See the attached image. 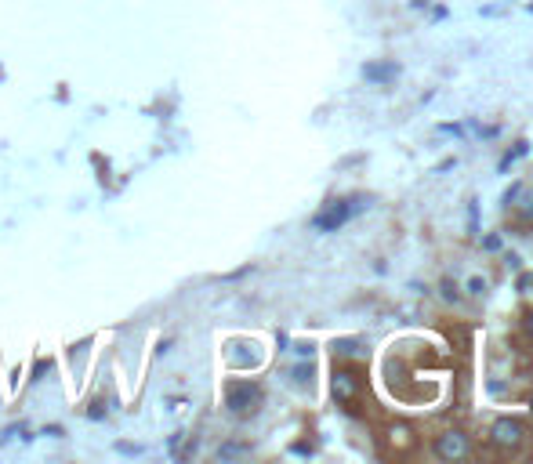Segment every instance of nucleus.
Segmentation results:
<instances>
[{
    "instance_id": "nucleus-1",
    "label": "nucleus",
    "mask_w": 533,
    "mask_h": 464,
    "mask_svg": "<svg viewBox=\"0 0 533 464\" xmlns=\"http://www.w3.org/2000/svg\"><path fill=\"white\" fill-rule=\"evenodd\" d=\"M363 388H367V381H363V370L359 367H334L330 392H334V399H338L349 414H356L359 403H363Z\"/></svg>"
},
{
    "instance_id": "nucleus-2",
    "label": "nucleus",
    "mask_w": 533,
    "mask_h": 464,
    "mask_svg": "<svg viewBox=\"0 0 533 464\" xmlns=\"http://www.w3.org/2000/svg\"><path fill=\"white\" fill-rule=\"evenodd\" d=\"M367 203L359 200H330L323 203V211H316V218H312V229L316 232H338L341 225H349L352 218H356L359 211H363Z\"/></svg>"
},
{
    "instance_id": "nucleus-3",
    "label": "nucleus",
    "mask_w": 533,
    "mask_h": 464,
    "mask_svg": "<svg viewBox=\"0 0 533 464\" xmlns=\"http://www.w3.org/2000/svg\"><path fill=\"white\" fill-rule=\"evenodd\" d=\"M262 399H265L262 385H254V381H233V385L225 388V406L236 417H251L262 406Z\"/></svg>"
},
{
    "instance_id": "nucleus-4",
    "label": "nucleus",
    "mask_w": 533,
    "mask_h": 464,
    "mask_svg": "<svg viewBox=\"0 0 533 464\" xmlns=\"http://www.w3.org/2000/svg\"><path fill=\"white\" fill-rule=\"evenodd\" d=\"M490 443H494V450H501V454H515V450H523V443H526V425L519 417H497L494 425H490Z\"/></svg>"
},
{
    "instance_id": "nucleus-5",
    "label": "nucleus",
    "mask_w": 533,
    "mask_h": 464,
    "mask_svg": "<svg viewBox=\"0 0 533 464\" xmlns=\"http://www.w3.org/2000/svg\"><path fill=\"white\" fill-rule=\"evenodd\" d=\"M432 454L439 461H465L472 454V443H468V435L461 428H446V432L436 435V443H432Z\"/></svg>"
},
{
    "instance_id": "nucleus-6",
    "label": "nucleus",
    "mask_w": 533,
    "mask_h": 464,
    "mask_svg": "<svg viewBox=\"0 0 533 464\" xmlns=\"http://www.w3.org/2000/svg\"><path fill=\"white\" fill-rule=\"evenodd\" d=\"M385 443L392 454L403 457V454H410V450H417V432L407 421H392V425L385 428Z\"/></svg>"
},
{
    "instance_id": "nucleus-7",
    "label": "nucleus",
    "mask_w": 533,
    "mask_h": 464,
    "mask_svg": "<svg viewBox=\"0 0 533 464\" xmlns=\"http://www.w3.org/2000/svg\"><path fill=\"white\" fill-rule=\"evenodd\" d=\"M363 77H367L370 84H388V80L399 77V66L392 58H385V62H367V66H363Z\"/></svg>"
},
{
    "instance_id": "nucleus-8",
    "label": "nucleus",
    "mask_w": 533,
    "mask_h": 464,
    "mask_svg": "<svg viewBox=\"0 0 533 464\" xmlns=\"http://www.w3.org/2000/svg\"><path fill=\"white\" fill-rule=\"evenodd\" d=\"M526 153H530V145H526V142H519L515 149H508V153L501 156V174L508 171V167H512L515 160H519V156H526Z\"/></svg>"
},
{
    "instance_id": "nucleus-9",
    "label": "nucleus",
    "mask_w": 533,
    "mask_h": 464,
    "mask_svg": "<svg viewBox=\"0 0 533 464\" xmlns=\"http://www.w3.org/2000/svg\"><path fill=\"white\" fill-rule=\"evenodd\" d=\"M334 352H338V356H363V341L345 338V341H338V345H334Z\"/></svg>"
},
{
    "instance_id": "nucleus-10",
    "label": "nucleus",
    "mask_w": 533,
    "mask_h": 464,
    "mask_svg": "<svg viewBox=\"0 0 533 464\" xmlns=\"http://www.w3.org/2000/svg\"><path fill=\"white\" fill-rule=\"evenodd\" d=\"M291 381H294V385H312V363H301V367H294Z\"/></svg>"
},
{
    "instance_id": "nucleus-11",
    "label": "nucleus",
    "mask_w": 533,
    "mask_h": 464,
    "mask_svg": "<svg viewBox=\"0 0 533 464\" xmlns=\"http://www.w3.org/2000/svg\"><path fill=\"white\" fill-rule=\"evenodd\" d=\"M512 207H519V218L526 225H533V196H526V203H512Z\"/></svg>"
},
{
    "instance_id": "nucleus-12",
    "label": "nucleus",
    "mask_w": 533,
    "mask_h": 464,
    "mask_svg": "<svg viewBox=\"0 0 533 464\" xmlns=\"http://www.w3.org/2000/svg\"><path fill=\"white\" fill-rule=\"evenodd\" d=\"M243 450H247V446H240V443H225L222 450H218V457H222V461H229V457H240Z\"/></svg>"
},
{
    "instance_id": "nucleus-13",
    "label": "nucleus",
    "mask_w": 533,
    "mask_h": 464,
    "mask_svg": "<svg viewBox=\"0 0 533 464\" xmlns=\"http://www.w3.org/2000/svg\"><path fill=\"white\" fill-rule=\"evenodd\" d=\"M468 232H472V236H479V207H468Z\"/></svg>"
},
{
    "instance_id": "nucleus-14",
    "label": "nucleus",
    "mask_w": 533,
    "mask_h": 464,
    "mask_svg": "<svg viewBox=\"0 0 533 464\" xmlns=\"http://www.w3.org/2000/svg\"><path fill=\"white\" fill-rule=\"evenodd\" d=\"M468 294H475V298H483V294H486V280H479V276H475V280L468 283Z\"/></svg>"
},
{
    "instance_id": "nucleus-15",
    "label": "nucleus",
    "mask_w": 533,
    "mask_h": 464,
    "mask_svg": "<svg viewBox=\"0 0 533 464\" xmlns=\"http://www.w3.org/2000/svg\"><path fill=\"white\" fill-rule=\"evenodd\" d=\"M439 131H443V135H454V138L465 135V127H461V124H439Z\"/></svg>"
},
{
    "instance_id": "nucleus-16",
    "label": "nucleus",
    "mask_w": 533,
    "mask_h": 464,
    "mask_svg": "<svg viewBox=\"0 0 533 464\" xmlns=\"http://www.w3.org/2000/svg\"><path fill=\"white\" fill-rule=\"evenodd\" d=\"M443 298L446 301H457V287L450 280H443Z\"/></svg>"
},
{
    "instance_id": "nucleus-17",
    "label": "nucleus",
    "mask_w": 533,
    "mask_h": 464,
    "mask_svg": "<svg viewBox=\"0 0 533 464\" xmlns=\"http://www.w3.org/2000/svg\"><path fill=\"white\" fill-rule=\"evenodd\" d=\"M483 247H486V251H497V247H501V240H497V236H486Z\"/></svg>"
},
{
    "instance_id": "nucleus-18",
    "label": "nucleus",
    "mask_w": 533,
    "mask_h": 464,
    "mask_svg": "<svg viewBox=\"0 0 533 464\" xmlns=\"http://www.w3.org/2000/svg\"><path fill=\"white\" fill-rule=\"evenodd\" d=\"M526 334L533 338V312H526Z\"/></svg>"
}]
</instances>
